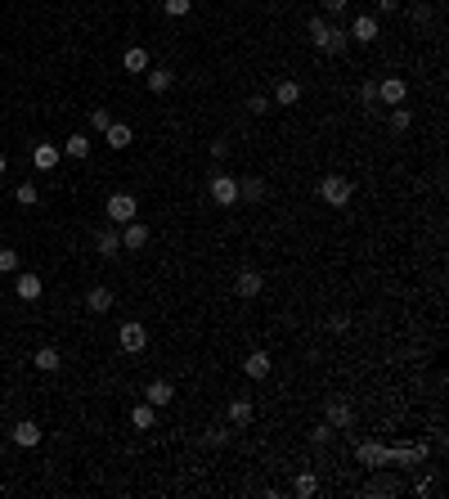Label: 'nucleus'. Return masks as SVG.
Wrapping results in <instances>:
<instances>
[{
  "label": "nucleus",
  "mask_w": 449,
  "mask_h": 499,
  "mask_svg": "<svg viewBox=\"0 0 449 499\" xmlns=\"http://www.w3.org/2000/svg\"><path fill=\"white\" fill-rule=\"evenodd\" d=\"M104 216L113 225H126V221H135L140 216V203H135V193H113L108 198V207H104Z\"/></svg>",
  "instance_id": "4"
},
{
  "label": "nucleus",
  "mask_w": 449,
  "mask_h": 499,
  "mask_svg": "<svg viewBox=\"0 0 449 499\" xmlns=\"http://www.w3.org/2000/svg\"><path fill=\"white\" fill-rule=\"evenodd\" d=\"M153 423H157V409L149 405V400H140V405H135V409H130V428H140V432H149V428H153Z\"/></svg>",
  "instance_id": "20"
},
{
  "label": "nucleus",
  "mask_w": 449,
  "mask_h": 499,
  "mask_svg": "<svg viewBox=\"0 0 449 499\" xmlns=\"http://www.w3.org/2000/svg\"><path fill=\"white\" fill-rule=\"evenodd\" d=\"M359 104H364V108L378 104V81H364V86H359Z\"/></svg>",
  "instance_id": "34"
},
{
  "label": "nucleus",
  "mask_w": 449,
  "mask_h": 499,
  "mask_svg": "<svg viewBox=\"0 0 449 499\" xmlns=\"http://www.w3.org/2000/svg\"><path fill=\"white\" fill-rule=\"evenodd\" d=\"M32 364H36L41 373H59V369H63V356H59V347H36Z\"/></svg>",
  "instance_id": "15"
},
{
  "label": "nucleus",
  "mask_w": 449,
  "mask_h": 499,
  "mask_svg": "<svg viewBox=\"0 0 449 499\" xmlns=\"http://www.w3.org/2000/svg\"><path fill=\"white\" fill-rule=\"evenodd\" d=\"M346 5H350V0H324V9H328V14H342Z\"/></svg>",
  "instance_id": "39"
},
{
  "label": "nucleus",
  "mask_w": 449,
  "mask_h": 499,
  "mask_svg": "<svg viewBox=\"0 0 449 499\" xmlns=\"http://www.w3.org/2000/svg\"><path fill=\"white\" fill-rule=\"evenodd\" d=\"M121 68H126V72H149V50H140V45H130V50L121 54Z\"/></svg>",
  "instance_id": "24"
},
{
  "label": "nucleus",
  "mask_w": 449,
  "mask_h": 499,
  "mask_svg": "<svg viewBox=\"0 0 449 499\" xmlns=\"http://www.w3.org/2000/svg\"><path fill=\"white\" fill-rule=\"evenodd\" d=\"M117 342H121V351H126V356H140V351L149 347V328L135 324V320H126V324L117 328Z\"/></svg>",
  "instance_id": "5"
},
{
  "label": "nucleus",
  "mask_w": 449,
  "mask_h": 499,
  "mask_svg": "<svg viewBox=\"0 0 449 499\" xmlns=\"http://www.w3.org/2000/svg\"><path fill=\"white\" fill-rule=\"evenodd\" d=\"M310 441H314V445H328V441H333V428H328V423H319V428L310 432Z\"/></svg>",
  "instance_id": "36"
},
{
  "label": "nucleus",
  "mask_w": 449,
  "mask_h": 499,
  "mask_svg": "<svg viewBox=\"0 0 449 499\" xmlns=\"http://www.w3.org/2000/svg\"><path fill=\"white\" fill-rule=\"evenodd\" d=\"M144 400H149L153 409H166V405H171V400H176V387L166 383V378H153L149 387H144Z\"/></svg>",
  "instance_id": "9"
},
{
  "label": "nucleus",
  "mask_w": 449,
  "mask_h": 499,
  "mask_svg": "<svg viewBox=\"0 0 449 499\" xmlns=\"http://www.w3.org/2000/svg\"><path fill=\"white\" fill-rule=\"evenodd\" d=\"M314 491H319V477H314V472H301V477L293 481V495L297 499H310Z\"/></svg>",
  "instance_id": "28"
},
{
  "label": "nucleus",
  "mask_w": 449,
  "mask_h": 499,
  "mask_svg": "<svg viewBox=\"0 0 449 499\" xmlns=\"http://www.w3.org/2000/svg\"><path fill=\"white\" fill-rule=\"evenodd\" d=\"M409 126H414V117H409V108H391V131H395V136H405Z\"/></svg>",
  "instance_id": "31"
},
{
  "label": "nucleus",
  "mask_w": 449,
  "mask_h": 499,
  "mask_svg": "<svg viewBox=\"0 0 449 499\" xmlns=\"http://www.w3.org/2000/svg\"><path fill=\"white\" fill-rule=\"evenodd\" d=\"M59 157H63V149H59V144H36V149H32L36 172H54V167H59Z\"/></svg>",
  "instance_id": "14"
},
{
  "label": "nucleus",
  "mask_w": 449,
  "mask_h": 499,
  "mask_svg": "<svg viewBox=\"0 0 449 499\" xmlns=\"http://www.w3.org/2000/svg\"><path fill=\"white\" fill-rule=\"evenodd\" d=\"M234 288H238V297H261L265 279H261L257 270H238V279H234Z\"/></svg>",
  "instance_id": "18"
},
{
  "label": "nucleus",
  "mask_w": 449,
  "mask_h": 499,
  "mask_svg": "<svg viewBox=\"0 0 449 499\" xmlns=\"http://www.w3.org/2000/svg\"><path fill=\"white\" fill-rule=\"evenodd\" d=\"M346 36H350V41H359V45H373V41L382 36V23H378V14H359V18L346 28Z\"/></svg>",
  "instance_id": "7"
},
{
  "label": "nucleus",
  "mask_w": 449,
  "mask_h": 499,
  "mask_svg": "<svg viewBox=\"0 0 449 499\" xmlns=\"http://www.w3.org/2000/svg\"><path fill=\"white\" fill-rule=\"evenodd\" d=\"M5 167H9V162H5V153H0V176H5Z\"/></svg>",
  "instance_id": "40"
},
{
  "label": "nucleus",
  "mask_w": 449,
  "mask_h": 499,
  "mask_svg": "<svg viewBox=\"0 0 449 499\" xmlns=\"http://www.w3.org/2000/svg\"><path fill=\"white\" fill-rule=\"evenodd\" d=\"M149 225H140V221H126V225H121V248H126V252H140V248H149Z\"/></svg>",
  "instance_id": "8"
},
{
  "label": "nucleus",
  "mask_w": 449,
  "mask_h": 499,
  "mask_svg": "<svg viewBox=\"0 0 449 499\" xmlns=\"http://www.w3.org/2000/svg\"><path fill=\"white\" fill-rule=\"evenodd\" d=\"M104 140H108V149H126V144L135 140V131H130L126 121H113V126L104 131Z\"/></svg>",
  "instance_id": "19"
},
{
  "label": "nucleus",
  "mask_w": 449,
  "mask_h": 499,
  "mask_svg": "<svg viewBox=\"0 0 449 499\" xmlns=\"http://www.w3.org/2000/svg\"><path fill=\"white\" fill-rule=\"evenodd\" d=\"M355 455H359V464H369V468H382V464H386V445H373V441L359 445Z\"/></svg>",
  "instance_id": "27"
},
{
  "label": "nucleus",
  "mask_w": 449,
  "mask_h": 499,
  "mask_svg": "<svg viewBox=\"0 0 449 499\" xmlns=\"http://www.w3.org/2000/svg\"><path fill=\"white\" fill-rule=\"evenodd\" d=\"M14 198H18L23 207H36V203H41V189H36V185H32V180H23V185L14 189Z\"/></svg>",
  "instance_id": "29"
},
{
  "label": "nucleus",
  "mask_w": 449,
  "mask_h": 499,
  "mask_svg": "<svg viewBox=\"0 0 449 499\" xmlns=\"http://www.w3.org/2000/svg\"><path fill=\"white\" fill-rule=\"evenodd\" d=\"M270 369H274V360L265 356V351H252L247 360H242V373H247L252 383H261V378H270Z\"/></svg>",
  "instance_id": "11"
},
{
  "label": "nucleus",
  "mask_w": 449,
  "mask_h": 499,
  "mask_svg": "<svg viewBox=\"0 0 449 499\" xmlns=\"http://www.w3.org/2000/svg\"><path fill=\"white\" fill-rule=\"evenodd\" d=\"M108 126H113V113H108V108H90V131H99V136H104Z\"/></svg>",
  "instance_id": "32"
},
{
  "label": "nucleus",
  "mask_w": 449,
  "mask_h": 499,
  "mask_svg": "<svg viewBox=\"0 0 449 499\" xmlns=\"http://www.w3.org/2000/svg\"><path fill=\"white\" fill-rule=\"evenodd\" d=\"M238 198H242V203H261V198H265V180H257V176L238 180Z\"/></svg>",
  "instance_id": "22"
},
{
  "label": "nucleus",
  "mask_w": 449,
  "mask_h": 499,
  "mask_svg": "<svg viewBox=\"0 0 449 499\" xmlns=\"http://www.w3.org/2000/svg\"><path fill=\"white\" fill-rule=\"evenodd\" d=\"M310 41H314V50H324V54H346L350 50L346 28H333L328 18H310Z\"/></svg>",
  "instance_id": "1"
},
{
  "label": "nucleus",
  "mask_w": 449,
  "mask_h": 499,
  "mask_svg": "<svg viewBox=\"0 0 449 499\" xmlns=\"http://www.w3.org/2000/svg\"><path fill=\"white\" fill-rule=\"evenodd\" d=\"M252 414H257V409H252V400H247V396H242V400H229V423H234V428H247Z\"/></svg>",
  "instance_id": "21"
},
{
  "label": "nucleus",
  "mask_w": 449,
  "mask_h": 499,
  "mask_svg": "<svg viewBox=\"0 0 449 499\" xmlns=\"http://www.w3.org/2000/svg\"><path fill=\"white\" fill-rule=\"evenodd\" d=\"M225 441H229L225 428H207V445H225Z\"/></svg>",
  "instance_id": "37"
},
{
  "label": "nucleus",
  "mask_w": 449,
  "mask_h": 499,
  "mask_svg": "<svg viewBox=\"0 0 449 499\" xmlns=\"http://www.w3.org/2000/svg\"><path fill=\"white\" fill-rule=\"evenodd\" d=\"M207 193H211V203H216V207H234V203H238V176L216 172V176H211V185H207Z\"/></svg>",
  "instance_id": "3"
},
{
  "label": "nucleus",
  "mask_w": 449,
  "mask_h": 499,
  "mask_svg": "<svg viewBox=\"0 0 449 499\" xmlns=\"http://www.w3.org/2000/svg\"><path fill=\"white\" fill-rule=\"evenodd\" d=\"M405 100H409V81H405V77H382V81H378V104L400 108Z\"/></svg>",
  "instance_id": "6"
},
{
  "label": "nucleus",
  "mask_w": 449,
  "mask_h": 499,
  "mask_svg": "<svg viewBox=\"0 0 449 499\" xmlns=\"http://www.w3.org/2000/svg\"><path fill=\"white\" fill-rule=\"evenodd\" d=\"M189 9H193V0H162V14L166 18H185Z\"/></svg>",
  "instance_id": "30"
},
{
  "label": "nucleus",
  "mask_w": 449,
  "mask_h": 499,
  "mask_svg": "<svg viewBox=\"0 0 449 499\" xmlns=\"http://www.w3.org/2000/svg\"><path fill=\"white\" fill-rule=\"evenodd\" d=\"M14 293H18L23 301H41V293H45L41 275H32V270H27V275H18V279H14Z\"/></svg>",
  "instance_id": "12"
},
{
  "label": "nucleus",
  "mask_w": 449,
  "mask_h": 499,
  "mask_svg": "<svg viewBox=\"0 0 449 499\" xmlns=\"http://www.w3.org/2000/svg\"><path fill=\"white\" fill-rule=\"evenodd\" d=\"M9 441H14V445H23V450H32V445H41V428H36L32 419H23V423H14Z\"/></svg>",
  "instance_id": "13"
},
{
  "label": "nucleus",
  "mask_w": 449,
  "mask_h": 499,
  "mask_svg": "<svg viewBox=\"0 0 449 499\" xmlns=\"http://www.w3.org/2000/svg\"><path fill=\"white\" fill-rule=\"evenodd\" d=\"M324 423L337 432V428H350L355 423V409L346 405V400H328V409H324Z\"/></svg>",
  "instance_id": "10"
},
{
  "label": "nucleus",
  "mask_w": 449,
  "mask_h": 499,
  "mask_svg": "<svg viewBox=\"0 0 449 499\" xmlns=\"http://www.w3.org/2000/svg\"><path fill=\"white\" fill-rule=\"evenodd\" d=\"M400 5H405V0H378V9H382V14H400Z\"/></svg>",
  "instance_id": "38"
},
{
  "label": "nucleus",
  "mask_w": 449,
  "mask_h": 499,
  "mask_svg": "<svg viewBox=\"0 0 449 499\" xmlns=\"http://www.w3.org/2000/svg\"><path fill=\"white\" fill-rule=\"evenodd\" d=\"M270 100L278 104V108H293L297 100H301V81H274V95Z\"/></svg>",
  "instance_id": "17"
},
{
  "label": "nucleus",
  "mask_w": 449,
  "mask_h": 499,
  "mask_svg": "<svg viewBox=\"0 0 449 499\" xmlns=\"http://www.w3.org/2000/svg\"><path fill=\"white\" fill-rule=\"evenodd\" d=\"M90 149H94L90 136H68V140H63V153L77 157V162H81V157H90Z\"/></svg>",
  "instance_id": "26"
},
{
  "label": "nucleus",
  "mask_w": 449,
  "mask_h": 499,
  "mask_svg": "<svg viewBox=\"0 0 449 499\" xmlns=\"http://www.w3.org/2000/svg\"><path fill=\"white\" fill-rule=\"evenodd\" d=\"M171 81H176L171 68H149V90L153 95H166V90H171Z\"/></svg>",
  "instance_id": "25"
},
{
  "label": "nucleus",
  "mask_w": 449,
  "mask_h": 499,
  "mask_svg": "<svg viewBox=\"0 0 449 499\" xmlns=\"http://www.w3.org/2000/svg\"><path fill=\"white\" fill-rule=\"evenodd\" d=\"M86 311H94V315H108V311H113V288L94 284L90 293H86Z\"/></svg>",
  "instance_id": "16"
},
{
  "label": "nucleus",
  "mask_w": 449,
  "mask_h": 499,
  "mask_svg": "<svg viewBox=\"0 0 449 499\" xmlns=\"http://www.w3.org/2000/svg\"><path fill=\"white\" fill-rule=\"evenodd\" d=\"M0 270H5V275L18 270V252H14V248H0Z\"/></svg>",
  "instance_id": "33"
},
{
  "label": "nucleus",
  "mask_w": 449,
  "mask_h": 499,
  "mask_svg": "<svg viewBox=\"0 0 449 499\" xmlns=\"http://www.w3.org/2000/svg\"><path fill=\"white\" fill-rule=\"evenodd\" d=\"M94 248H99V257H117L121 234H117V229H99V234H94Z\"/></svg>",
  "instance_id": "23"
},
{
  "label": "nucleus",
  "mask_w": 449,
  "mask_h": 499,
  "mask_svg": "<svg viewBox=\"0 0 449 499\" xmlns=\"http://www.w3.org/2000/svg\"><path fill=\"white\" fill-rule=\"evenodd\" d=\"M319 198L328 203V207H346L350 198H355V180H346V176H324V180H319Z\"/></svg>",
  "instance_id": "2"
},
{
  "label": "nucleus",
  "mask_w": 449,
  "mask_h": 499,
  "mask_svg": "<svg viewBox=\"0 0 449 499\" xmlns=\"http://www.w3.org/2000/svg\"><path fill=\"white\" fill-rule=\"evenodd\" d=\"M247 113H252V117H265V113H270V100H265V95H252V100H247Z\"/></svg>",
  "instance_id": "35"
}]
</instances>
